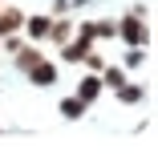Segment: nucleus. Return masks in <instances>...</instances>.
Instances as JSON below:
<instances>
[{
  "instance_id": "f257e3e1",
  "label": "nucleus",
  "mask_w": 158,
  "mask_h": 154,
  "mask_svg": "<svg viewBox=\"0 0 158 154\" xmlns=\"http://www.w3.org/2000/svg\"><path fill=\"white\" fill-rule=\"evenodd\" d=\"M114 41H122V45H146V41H150V24H146V16L126 12V16L118 20V37H114Z\"/></svg>"
},
{
  "instance_id": "f03ea898",
  "label": "nucleus",
  "mask_w": 158,
  "mask_h": 154,
  "mask_svg": "<svg viewBox=\"0 0 158 154\" xmlns=\"http://www.w3.org/2000/svg\"><path fill=\"white\" fill-rule=\"evenodd\" d=\"M8 57H12V69H16V73H28L45 53H41V41H24V45H20L16 53H8Z\"/></svg>"
},
{
  "instance_id": "7ed1b4c3",
  "label": "nucleus",
  "mask_w": 158,
  "mask_h": 154,
  "mask_svg": "<svg viewBox=\"0 0 158 154\" xmlns=\"http://www.w3.org/2000/svg\"><path fill=\"white\" fill-rule=\"evenodd\" d=\"M24 77L33 81L37 89H49V85H57V61H49V57H41V61H37V65L28 69Z\"/></svg>"
},
{
  "instance_id": "20e7f679",
  "label": "nucleus",
  "mask_w": 158,
  "mask_h": 154,
  "mask_svg": "<svg viewBox=\"0 0 158 154\" xmlns=\"http://www.w3.org/2000/svg\"><path fill=\"white\" fill-rule=\"evenodd\" d=\"M73 94H77L85 106H98V98L106 94V85H102V77H98V73H81V81H77Z\"/></svg>"
},
{
  "instance_id": "39448f33",
  "label": "nucleus",
  "mask_w": 158,
  "mask_h": 154,
  "mask_svg": "<svg viewBox=\"0 0 158 154\" xmlns=\"http://www.w3.org/2000/svg\"><path fill=\"white\" fill-rule=\"evenodd\" d=\"M49 24H53V16H49V12H37V16H28V12H24L20 33H24L28 41H45V37H49Z\"/></svg>"
},
{
  "instance_id": "423d86ee",
  "label": "nucleus",
  "mask_w": 158,
  "mask_h": 154,
  "mask_svg": "<svg viewBox=\"0 0 158 154\" xmlns=\"http://www.w3.org/2000/svg\"><path fill=\"white\" fill-rule=\"evenodd\" d=\"M20 24H24V8H16V4H0V37L20 33Z\"/></svg>"
},
{
  "instance_id": "0eeeda50",
  "label": "nucleus",
  "mask_w": 158,
  "mask_h": 154,
  "mask_svg": "<svg viewBox=\"0 0 158 154\" xmlns=\"http://www.w3.org/2000/svg\"><path fill=\"white\" fill-rule=\"evenodd\" d=\"M57 114H61V118H69V122H81V118L89 114V106H85L77 94H69V98H61V102H57Z\"/></svg>"
},
{
  "instance_id": "6e6552de",
  "label": "nucleus",
  "mask_w": 158,
  "mask_h": 154,
  "mask_svg": "<svg viewBox=\"0 0 158 154\" xmlns=\"http://www.w3.org/2000/svg\"><path fill=\"white\" fill-rule=\"evenodd\" d=\"M114 94H118V102H122V106H142V102H146V89H142V85H134L130 77H126V81L114 89Z\"/></svg>"
},
{
  "instance_id": "1a4fd4ad",
  "label": "nucleus",
  "mask_w": 158,
  "mask_h": 154,
  "mask_svg": "<svg viewBox=\"0 0 158 154\" xmlns=\"http://www.w3.org/2000/svg\"><path fill=\"white\" fill-rule=\"evenodd\" d=\"M73 28H77V24H73L69 16H53V24H49V37H45V41H53V45H65V41L73 37Z\"/></svg>"
},
{
  "instance_id": "9d476101",
  "label": "nucleus",
  "mask_w": 158,
  "mask_h": 154,
  "mask_svg": "<svg viewBox=\"0 0 158 154\" xmlns=\"http://www.w3.org/2000/svg\"><path fill=\"white\" fill-rule=\"evenodd\" d=\"M98 77H102V85H106V89H118L126 77H130V69H122V65H102V73H98Z\"/></svg>"
},
{
  "instance_id": "9b49d317",
  "label": "nucleus",
  "mask_w": 158,
  "mask_h": 154,
  "mask_svg": "<svg viewBox=\"0 0 158 154\" xmlns=\"http://www.w3.org/2000/svg\"><path fill=\"white\" fill-rule=\"evenodd\" d=\"M93 37L114 41V37H118V20H93Z\"/></svg>"
},
{
  "instance_id": "f8f14e48",
  "label": "nucleus",
  "mask_w": 158,
  "mask_h": 154,
  "mask_svg": "<svg viewBox=\"0 0 158 154\" xmlns=\"http://www.w3.org/2000/svg\"><path fill=\"white\" fill-rule=\"evenodd\" d=\"M81 65H85L89 73H102V65H106V57H102L98 49H89V53H85V61H81Z\"/></svg>"
},
{
  "instance_id": "ddd939ff",
  "label": "nucleus",
  "mask_w": 158,
  "mask_h": 154,
  "mask_svg": "<svg viewBox=\"0 0 158 154\" xmlns=\"http://www.w3.org/2000/svg\"><path fill=\"white\" fill-rule=\"evenodd\" d=\"M49 16H69V0H53V4H49Z\"/></svg>"
},
{
  "instance_id": "4468645a",
  "label": "nucleus",
  "mask_w": 158,
  "mask_h": 154,
  "mask_svg": "<svg viewBox=\"0 0 158 154\" xmlns=\"http://www.w3.org/2000/svg\"><path fill=\"white\" fill-rule=\"evenodd\" d=\"M0 57H4V53H0Z\"/></svg>"
}]
</instances>
